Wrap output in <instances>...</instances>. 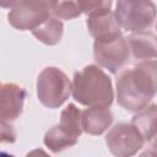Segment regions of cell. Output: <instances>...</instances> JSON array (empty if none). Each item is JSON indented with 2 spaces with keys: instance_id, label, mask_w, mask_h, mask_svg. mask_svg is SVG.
I'll return each instance as SVG.
<instances>
[{
  "instance_id": "7c38bea8",
  "label": "cell",
  "mask_w": 157,
  "mask_h": 157,
  "mask_svg": "<svg viewBox=\"0 0 157 157\" xmlns=\"http://www.w3.org/2000/svg\"><path fill=\"white\" fill-rule=\"evenodd\" d=\"M131 123L137 128L146 142L157 137V104L150 103L147 107L136 112Z\"/></svg>"
},
{
  "instance_id": "6da1fadb",
  "label": "cell",
  "mask_w": 157,
  "mask_h": 157,
  "mask_svg": "<svg viewBox=\"0 0 157 157\" xmlns=\"http://www.w3.org/2000/svg\"><path fill=\"white\" fill-rule=\"evenodd\" d=\"M118 104L136 113L147 107L157 94V60L136 61L132 67L123 69L115 78Z\"/></svg>"
},
{
  "instance_id": "7a4b0ae2",
  "label": "cell",
  "mask_w": 157,
  "mask_h": 157,
  "mask_svg": "<svg viewBox=\"0 0 157 157\" xmlns=\"http://www.w3.org/2000/svg\"><path fill=\"white\" fill-rule=\"evenodd\" d=\"M72 98L86 107H110L114 90L110 77L99 65H87L74 74Z\"/></svg>"
},
{
  "instance_id": "4fadbf2b",
  "label": "cell",
  "mask_w": 157,
  "mask_h": 157,
  "mask_svg": "<svg viewBox=\"0 0 157 157\" xmlns=\"http://www.w3.org/2000/svg\"><path fill=\"white\" fill-rule=\"evenodd\" d=\"M32 34L36 39L42 42L45 45H55L61 40L64 33V25L61 20L52 15L36 28H33Z\"/></svg>"
},
{
  "instance_id": "5bb4252c",
  "label": "cell",
  "mask_w": 157,
  "mask_h": 157,
  "mask_svg": "<svg viewBox=\"0 0 157 157\" xmlns=\"http://www.w3.org/2000/svg\"><path fill=\"white\" fill-rule=\"evenodd\" d=\"M77 140L78 139L72 137L65 130H63L59 126V124H56L45 132L43 142L45 147L50 150L53 153H59L69 147L75 146L77 144Z\"/></svg>"
},
{
  "instance_id": "52a82bcc",
  "label": "cell",
  "mask_w": 157,
  "mask_h": 157,
  "mask_svg": "<svg viewBox=\"0 0 157 157\" xmlns=\"http://www.w3.org/2000/svg\"><path fill=\"white\" fill-rule=\"evenodd\" d=\"M145 142V139L132 123H118L105 135L107 147L117 157L136 155L144 147Z\"/></svg>"
},
{
  "instance_id": "ac0fdd59",
  "label": "cell",
  "mask_w": 157,
  "mask_h": 157,
  "mask_svg": "<svg viewBox=\"0 0 157 157\" xmlns=\"http://www.w3.org/2000/svg\"><path fill=\"white\" fill-rule=\"evenodd\" d=\"M16 140V131L10 121L1 120V142H13Z\"/></svg>"
},
{
  "instance_id": "e0dca14e",
  "label": "cell",
  "mask_w": 157,
  "mask_h": 157,
  "mask_svg": "<svg viewBox=\"0 0 157 157\" xmlns=\"http://www.w3.org/2000/svg\"><path fill=\"white\" fill-rule=\"evenodd\" d=\"M77 1L82 10V13H86L87 16L98 10L110 9L113 4V0H77Z\"/></svg>"
},
{
  "instance_id": "9a60e30c",
  "label": "cell",
  "mask_w": 157,
  "mask_h": 157,
  "mask_svg": "<svg viewBox=\"0 0 157 157\" xmlns=\"http://www.w3.org/2000/svg\"><path fill=\"white\" fill-rule=\"evenodd\" d=\"M81 113L82 110H80L74 103H69L60 113L59 126L75 139H78L83 132Z\"/></svg>"
},
{
  "instance_id": "2e32d148",
  "label": "cell",
  "mask_w": 157,
  "mask_h": 157,
  "mask_svg": "<svg viewBox=\"0 0 157 157\" xmlns=\"http://www.w3.org/2000/svg\"><path fill=\"white\" fill-rule=\"evenodd\" d=\"M52 13L59 20H72L82 13L77 0H52Z\"/></svg>"
},
{
  "instance_id": "8992f818",
  "label": "cell",
  "mask_w": 157,
  "mask_h": 157,
  "mask_svg": "<svg viewBox=\"0 0 157 157\" xmlns=\"http://www.w3.org/2000/svg\"><path fill=\"white\" fill-rule=\"evenodd\" d=\"M93 58L96 64L101 67L107 69L112 74L119 72L130 58L128 39L120 36L110 39L94 40Z\"/></svg>"
},
{
  "instance_id": "277c9868",
  "label": "cell",
  "mask_w": 157,
  "mask_h": 157,
  "mask_svg": "<svg viewBox=\"0 0 157 157\" xmlns=\"http://www.w3.org/2000/svg\"><path fill=\"white\" fill-rule=\"evenodd\" d=\"M114 15L121 29L141 32L152 26L157 7L152 0H117Z\"/></svg>"
},
{
  "instance_id": "8fae6325",
  "label": "cell",
  "mask_w": 157,
  "mask_h": 157,
  "mask_svg": "<svg viewBox=\"0 0 157 157\" xmlns=\"http://www.w3.org/2000/svg\"><path fill=\"white\" fill-rule=\"evenodd\" d=\"M130 54L134 60H151L157 58V37L147 31L132 32L128 38Z\"/></svg>"
},
{
  "instance_id": "9c48e42d",
  "label": "cell",
  "mask_w": 157,
  "mask_h": 157,
  "mask_svg": "<svg viewBox=\"0 0 157 157\" xmlns=\"http://www.w3.org/2000/svg\"><path fill=\"white\" fill-rule=\"evenodd\" d=\"M26 96H27V91L25 87L13 82H4L1 85V98H0L1 120L10 123L16 120L22 114Z\"/></svg>"
},
{
  "instance_id": "30bf717a",
  "label": "cell",
  "mask_w": 157,
  "mask_h": 157,
  "mask_svg": "<svg viewBox=\"0 0 157 157\" xmlns=\"http://www.w3.org/2000/svg\"><path fill=\"white\" fill-rule=\"evenodd\" d=\"M113 119L109 107H87L81 113L82 129L88 135H102L110 128Z\"/></svg>"
},
{
  "instance_id": "3957f363",
  "label": "cell",
  "mask_w": 157,
  "mask_h": 157,
  "mask_svg": "<svg viewBox=\"0 0 157 157\" xmlns=\"http://www.w3.org/2000/svg\"><path fill=\"white\" fill-rule=\"evenodd\" d=\"M37 97L47 108L55 109L61 107L71 94V81L59 67L48 66L37 77Z\"/></svg>"
},
{
  "instance_id": "5b68a950",
  "label": "cell",
  "mask_w": 157,
  "mask_h": 157,
  "mask_svg": "<svg viewBox=\"0 0 157 157\" xmlns=\"http://www.w3.org/2000/svg\"><path fill=\"white\" fill-rule=\"evenodd\" d=\"M52 15V0H18L10 9L7 18L18 31H32Z\"/></svg>"
},
{
  "instance_id": "ba28073f",
  "label": "cell",
  "mask_w": 157,
  "mask_h": 157,
  "mask_svg": "<svg viewBox=\"0 0 157 157\" xmlns=\"http://www.w3.org/2000/svg\"><path fill=\"white\" fill-rule=\"evenodd\" d=\"M86 26L94 40L110 39L123 36L121 27L110 9H103L90 13L86 21Z\"/></svg>"
},
{
  "instance_id": "ffe728a7",
  "label": "cell",
  "mask_w": 157,
  "mask_h": 157,
  "mask_svg": "<svg viewBox=\"0 0 157 157\" xmlns=\"http://www.w3.org/2000/svg\"><path fill=\"white\" fill-rule=\"evenodd\" d=\"M18 0H0V5L2 9H11Z\"/></svg>"
},
{
  "instance_id": "d6986e66",
  "label": "cell",
  "mask_w": 157,
  "mask_h": 157,
  "mask_svg": "<svg viewBox=\"0 0 157 157\" xmlns=\"http://www.w3.org/2000/svg\"><path fill=\"white\" fill-rule=\"evenodd\" d=\"M141 155L142 156H157V137H155L151 141V146L148 147V150H146Z\"/></svg>"
},
{
  "instance_id": "44dd1931",
  "label": "cell",
  "mask_w": 157,
  "mask_h": 157,
  "mask_svg": "<svg viewBox=\"0 0 157 157\" xmlns=\"http://www.w3.org/2000/svg\"><path fill=\"white\" fill-rule=\"evenodd\" d=\"M156 29H157V22H156Z\"/></svg>"
}]
</instances>
